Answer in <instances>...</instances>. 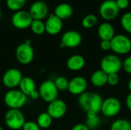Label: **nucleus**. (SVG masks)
<instances>
[{"instance_id": "f257e3e1", "label": "nucleus", "mask_w": 131, "mask_h": 130, "mask_svg": "<svg viewBox=\"0 0 131 130\" xmlns=\"http://www.w3.org/2000/svg\"><path fill=\"white\" fill-rule=\"evenodd\" d=\"M78 97V105L86 113L88 112L99 113L101 112L104 100L100 94L86 91Z\"/></svg>"}, {"instance_id": "f03ea898", "label": "nucleus", "mask_w": 131, "mask_h": 130, "mask_svg": "<svg viewBox=\"0 0 131 130\" xmlns=\"http://www.w3.org/2000/svg\"><path fill=\"white\" fill-rule=\"evenodd\" d=\"M4 103L8 109L20 110L28 101V97L19 89L8 90L4 95Z\"/></svg>"}, {"instance_id": "7ed1b4c3", "label": "nucleus", "mask_w": 131, "mask_h": 130, "mask_svg": "<svg viewBox=\"0 0 131 130\" xmlns=\"http://www.w3.org/2000/svg\"><path fill=\"white\" fill-rule=\"evenodd\" d=\"M4 121L6 126L11 130L22 129L26 122L24 113L17 109H8L5 114Z\"/></svg>"}, {"instance_id": "20e7f679", "label": "nucleus", "mask_w": 131, "mask_h": 130, "mask_svg": "<svg viewBox=\"0 0 131 130\" xmlns=\"http://www.w3.org/2000/svg\"><path fill=\"white\" fill-rule=\"evenodd\" d=\"M123 61L121 57L115 54H106L101 61L100 67L101 70L105 72L107 74H118L122 69Z\"/></svg>"}, {"instance_id": "39448f33", "label": "nucleus", "mask_w": 131, "mask_h": 130, "mask_svg": "<svg viewBox=\"0 0 131 130\" xmlns=\"http://www.w3.org/2000/svg\"><path fill=\"white\" fill-rule=\"evenodd\" d=\"M35 57V51L30 40H26L20 44L15 49V58L22 65L30 64Z\"/></svg>"}, {"instance_id": "423d86ee", "label": "nucleus", "mask_w": 131, "mask_h": 130, "mask_svg": "<svg viewBox=\"0 0 131 130\" xmlns=\"http://www.w3.org/2000/svg\"><path fill=\"white\" fill-rule=\"evenodd\" d=\"M111 41V51L117 55H125L131 51V40L125 34H115Z\"/></svg>"}, {"instance_id": "0eeeda50", "label": "nucleus", "mask_w": 131, "mask_h": 130, "mask_svg": "<svg viewBox=\"0 0 131 130\" xmlns=\"http://www.w3.org/2000/svg\"><path fill=\"white\" fill-rule=\"evenodd\" d=\"M59 90L57 89L54 83L51 80H46L42 82L38 88L40 98L45 102L49 103L58 99Z\"/></svg>"}, {"instance_id": "6e6552de", "label": "nucleus", "mask_w": 131, "mask_h": 130, "mask_svg": "<svg viewBox=\"0 0 131 130\" xmlns=\"http://www.w3.org/2000/svg\"><path fill=\"white\" fill-rule=\"evenodd\" d=\"M22 78H23V75L21 71L18 68L12 67L8 69L3 74L2 77V81L3 85L6 88L12 90V89H16L19 86Z\"/></svg>"}, {"instance_id": "1a4fd4ad", "label": "nucleus", "mask_w": 131, "mask_h": 130, "mask_svg": "<svg viewBox=\"0 0 131 130\" xmlns=\"http://www.w3.org/2000/svg\"><path fill=\"white\" fill-rule=\"evenodd\" d=\"M121 109L122 104L121 100L117 97H111L104 100L101 112L104 116L111 118L118 115Z\"/></svg>"}, {"instance_id": "9d476101", "label": "nucleus", "mask_w": 131, "mask_h": 130, "mask_svg": "<svg viewBox=\"0 0 131 130\" xmlns=\"http://www.w3.org/2000/svg\"><path fill=\"white\" fill-rule=\"evenodd\" d=\"M32 21L33 18L30 15L29 11L25 10H19L15 11L11 18V22L13 27L19 30H23L30 28Z\"/></svg>"}, {"instance_id": "9b49d317", "label": "nucleus", "mask_w": 131, "mask_h": 130, "mask_svg": "<svg viewBox=\"0 0 131 130\" xmlns=\"http://www.w3.org/2000/svg\"><path fill=\"white\" fill-rule=\"evenodd\" d=\"M120 9L118 8L115 1L113 0H105L103 2L99 8V13L102 18L106 21H111L115 19L118 14Z\"/></svg>"}, {"instance_id": "f8f14e48", "label": "nucleus", "mask_w": 131, "mask_h": 130, "mask_svg": "<svg viewBox=\"0 0 131 130\" xmlns=\"http://www.w3.org/2000/svg\"><path fill=\"white\" fill-rule=\"evenodd\" d=\"M68 110L66 103L60 99H57L48 103L47 107V113L51 116L53 120H59L63 118Z\"/></svg>"}, {"instance_id": "ddd939ff", "label": "nucleus", "mask_w": 131, "mask_h": 130, "mask_svg": "<svg viewBox=\"0 0 131 130\" xmlns=\"http://www.w3.org/2000/svg\"><path fill=\"white\" fill-rule=\"evenodd\" d=\"M19 90L28 97L32 100H38L40 98L38 90H36V84L35 80L30 77H23L19 86Z\"/></svg>"}, {"instance_id": "4468645a", "label": "nucleus", "mask_w": 131, "mask_h": 130, "mask_svg": "<svg viewBox=\"0 0 131 130\" xmlns=\"http://www.w3.org/2000/svg\"><path fill=\"white\" fill-rule=\"evenodd\" d=\"M82 42V35L80 32L74 30H69L65 31L61 39V43L64 44V48H75L78 47Z\"/></svg>"}, {"instance_id": "2eb2a0df", "label": "nucleus", "mask_w": 131, "mask_h": 130, "mask_svg": "<svg viewBox=\"0 0 131 130\" xmlns=\"http://www.w3.org/2000/svg\"><path fill=\"white\" fill-rule=\"evenodd\" d=\"M88 88V80L81 76H76L69 80L68 92L74 96H80L86 92Z\"/></svg>"}, {"instance_id": "dca6fc26", "label": "nucleus", "mask_w": 131, "mask_h": 130, "mask_svg": "<svg viewBox=\"0 0 131 130\" xmlns=\"http://www.w3.org/2000/svg\"><path fill=\"white\" fill-rule=\"evenodd\" d=\"M48 6L44 1H36L31 4L29 8V13L33 20H43L48 15Z\"/></svg>"}, {"instance_id": "f3484780", "label": "nucleus", "mask_w": 131, "mask_h": 130, "mask_svg": "<svg viewBox=\"0 0 131 130\" xmlns=\"http://www.w3.org/2000/svg\"><path fill=\"white\" fill-rule=\"evenodd\" d=\"M45 24V31L50 35H56L59 34L63 28L62 20L58 18L54 13L48 15Z\"/></svg>"}, {"instance_id": "a211bd4d", "label": "nucleus", "mask_w": 131, "mask_h": 130, "mask_svg": "<svg viewBox=\"0 0 131 130\" xmlns=\"http://www.w3.org/2000/svg\"><path fill=\"white\" fill-rule=\"evenodd\" d=\"M86 64L84 57L81 54H73L66 61V66L71 71H79L82 70Z\"/></svg>"}, {"instance_id": "6ab92c4d", "label": "nucleus", "mask_w": 131, "mask_h": 130, "mask_svg": "<svg viewBox=\"0 0 131 130\" xmlns=\"http://www.w3.org/2000/svg\"><path fill=\"white\" fill-rule=\"evenodd\" d=\"M97 34L101 41H111L115 36V30L111 23L104 22L99 25L97 28Z\"/></svg>"}, {"instance_id": "aec40b11", "label": "nucleus", "mask_w": 131, "mask_h": 130, "mask_svg": "<svg viewBox=\"0 0 131 130\" xmlns=\"http://www.w3.org/2000/svg\"><path fill=\"white\" fill-rule=\"evenodd\" d=\"M90 80L94 87L97 88L103 87L107 84V74L101 69L97 70L91 74Z\"/></svg>"}, {"instance_id": "412c9836", "label": "nucleus", "mask_w": 131, "mask_h": 130, "mask_svg": "<svg viewBox=\"0 0 131 130\" xmlns=\"http://www.w3.org/2000/svg\"><path fill=\"white\" fill-rule=\"evenodd\" d=\"M54 14L62 21L67 20L72 16L73 8L68 3H61L55 7Z\"/></svg>"}, {"instance_id": "4be33fe9", "label": "nucleus", "mask_w": 131, "mask_h": 130, "mask_svg": "<svg viewBox=\"0 0 131 130\" xmlns=\"http://www.w3.org/2000/svg\"><path fill=\"white\" fill-rule=\"evenodd\" d=\"M85 124L90 129H95L98 128L101 125V119L98 116V113L93 112L87 113Z\"/></svg>"}, {"instance_id": "5701e85b", "label": "nucleus", "mask_w": 131, "mask_h": 130, "mask_svg": "<svg viewBox=\"0 0 131 130\" xmlns=\"http://www.w3.org/2000/svg\"><path fill=\"white\" fill-rule=\"evenodd\" d=\"M52 122H53V119L47 112L40 113L38 115V116L37 118V121H36L38 126L41 129H44L49 128L51 126Z\"/></svg>"}, {"instance_id": "b1692460", "label": "nucleus", "mask_w": 131, "mask_h": 130, "mask_svg": "<svg viewBox=\"0 0 131 130\" xmlns=\"http://www.w3.org/2000/svg\"><path fill=\"white\" fill-rule=\"evenodd\" d=\"M110 130H131V123L125 119L116 120L111 123Z\"/></svg>"}, {"instance_id": "393cba45", "label": "nucleus", "mask_w": 131, "mask_h": 130, "mask_svg": "<svg viewBox=\"0 0 131 130\" xmlns=\"http://www.w3.org/2000/svg\"><path fill=\"white\" fill-rule=\"evenodd\" d=\"M30 28L31 31L37 35L43 34L45 31V24L41 20H33Z\"/></svg>"}, {"instance_id": "a878e982", "label": "nucleus", "mask_w": 131, "mask_h": 130, "mask_svg": "<svg viewBox=\"0 0 131 130\" xmlns=\"http://www.w3.org/2000/svg\"><path fill=\"white\" fill-rule=\"evenodd\" d=\"M97 22L98 18L96 15L93 14H88L83 18L81 21V25L85 28H92L97 24Z\"/></svg>"}, {"instance_id": "bb28decb", "label": "nucleus", "mask_w": 131, "mask_h": 130, "mask_svg": "<svg viewBox=\"0 0 131 130\" xmlns=\"http://www.w3.org/2000/svg\"><path fill=\"white\" fill-rule=\"evenodd\" d=\"M54 83L59 91L68 90L69 85V80L64 76H58L54 80Z\"/></svg>"}, {"instance_id": "cd10ccee", "label": "nucleus", "mask_w": 131, "mask_h": 130, "mask_svg": "<svg viewBox=\"0 0 131 130\" xmlns=\"http://www.w3.org/2000/svg\"><path fill=\"white\" fill-rule=\"evenodd\" d=\"M25 4L26 0H6V5L8 8L14 11L22 10V8Z\"/></svg>"}, {"instance_id": "c85d7f7f", "label": "nucleus", "mask_w": 131, "mask_h": 130, "mask_svg": "<svg viewBox=\"0 0 131 130\" xmlns=\"http://www.w3.org/2000/svg\"><path fill=\"white\" fill-rule=\"evenodd\" d=\"M121 24L123 29L131 34V12H127L123 15L121 19Z\"/></svg>"}, {"instance_id": "c756f323", "label": "nucleus", "mask_w": 131, "mask_h": 130, "mask_svg": "<svg viewBox=\"0 0 131 130\" xmlns=\"http://www.w3.org/2000/svg\"><path fill=\"white\" fill-rule=\"evenodd\" d=\"M120 82V77L118 74H107V84L111 87L117 86Z\"/></svg>"}, {"instance_id": "7c9ffc66", "label": "nucleus", "mask_w": 131, "mask_h": 130, "mask_svg": "<svg viewBox=\"0 0 131 130\" xmlns=\"http://www.w3.org/2000/svg\"><path fill=\"white\" fill-rule=\"evenodd\" d=\"M22 130H41V128L36 122L26 121L22 127Z\"/></svg>"}, {"instance_id": "2f4dec72", "label": "nucleus", "mask_w": 131, "mask_h": 130, "mask_svg": "<svg viewBox=\"0 0 131 130\" xmlns=\"http://www.w3.org/2000/svg\"><path fill=\"white\" fill-rule=\"evenodd\" d=\"M122 68L127 74L131 75V56H128L124 59L123 61Z\"/></svg>"}, {"instance_id": "473e14b6", "label": "nucleus", "mask_w": 131, "mask_h": 130, "mask_svg": "<svg viewBox=\"0 0 131 130\" xmlns=\"http://www.w3.org/2000/svg\"><path fill=\"white\" fill-rule=\"evenodd\" d=\"M100 48L104 51H108L111 50V41H101L100 43Z\"/></svg>"}, {"instance_id": "72a5a7b5", "label": "nucleus", "mask_w": 131, "mask_h": 130, "mask_svg": "<svg viewBox=\"0 0 131 130\" xmlns=\"http://www.w3.org/2000/svg\"><path fill=\"white\" fill-rule=\"evenodd\" d=\"M115 2L119 9H126L130 5L129 0H116Z\"/></svg>"}, {"instance_id": "f704fd0d", "label": "nucleus", "mask_w": 131, "mask_h": 130, "mask_svg": "<svg viewBox=\"0 0 131 130\" xmlns=\"http://www.w3.org/2000/svg\"><path fill=\"white\" fill-rule=\"evenodd\" d=\"M71 130H91L87 126L86 124L84 123H78L76 125H74Z\"/></svg>"}, {"instance_id": "c9c22d12", "label": "nucleus", "mask_w": 131, "mask_h": 130, "mask_svg": "<svg viewBox=\"0 0 131 130\" xmlns=\"http://www.w3.org/2000/svg\"><path fill=\"white\" fill-rule=\"evenodd\" d=\"M126 106L128 110L131 112V93H130L126 98Z\"/></svg>"}, {"instance_id": "e433bc0d", "label": "nucleus", "mask_w": 131, "mask_h": 130, "mask_svg": "<svg viewBox=\"0 0 131 130\" xmlns=\"http://www.w3.org/2000/svg\"><path fill=\"white\" fill-rule=\"evenodd\" d=\"M127 87H128L129 91L131 93V78H130V80H128V83H127Z\"/></svg>"}, {"instance_id": "4c0bfd02", "label": "nucleus", "mask_w": 131, "mask_h": 130, "mask_svg": "<svg viewBox=\"0 0 131 130\" xmlns=\"http://www.w3.org/2000/svg\"><path fill=\"white\" fill-rule=\"evenodd\" d=\"M1 18H2V10H1V8H0V20H1Z\"/></svg>"}, {"instance_id": "58836bf2", "label": "nucleus", "mask_w": 131, "mask_h": 130, "mask_svg": "<svg viewBox=\"0 0 131 130\" xmlns=\"http://www.w3.org/2000/svg\"><path fill=\"white\" fill-rule=\"evenodd\" d=\"M0 130H4V129H3L1 126H0Z\"/></svg>"}, {"instance_id": "ea45409f", "label": "nucleus", "mask_w": 131, "mask_h": 130, "mask_svg": "<svg viewBox=\"0 0 131 130\" xmlns=\"http://www.w3.org/2000/svg\"><path fill=\"white\" fill-rule=\"evenodd\" d=\"M1 1H2V0H0V2H1Z\"/></svg>"}, {"instance_id": "a19ab883", "label": "nucleus", "mask_w": 131, "mask_h": 130, "mask_svg": "<svg viewBox=\"0 0 131 130\" xmlns=\"http://www.w3.org/2000/svg\"><path fill=\"white\" fill-rule=\"evenodd\" d=\"M113 1H116V0H113Z\"/></svg>"}]
</instances>
